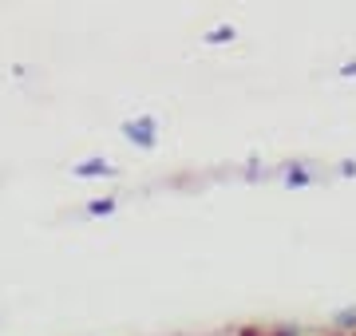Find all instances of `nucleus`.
<instances>
[{"instance_id":"1","label":"nucleus","mask_w":356,"mask_h":336,"mask_svg":"<svg viewBox=\"0 0 356 336\" xmlns=\"http://www.w3.org/2000/svg\"><path fill=\"white\" fill-rule=\"evenodd\" d=\"M123 139L139 151H154L159 146V119L154 115H135L123 123Z\"/></svg>"},{"instance_id":"2","label":"nucleus","mask_w":356,"mask_h":336,"mask_svg":"<svg viewBox=\"0 0 356 336\" xmlns=\"http://www.w3.org/2000/svg\"><path fill=\"white\" fill-rule=\"evenodd\" d=\"M281 182H285V190H305V186H313V182H317V174L309 170V162L293 158V162H285V167H281Z\"/></svg>"},{"instance_id":"3","label":"nucleus","mask_w":356,"mask_h":336,"mask_svg":"<svg viewBox=\"0 0 356 336\" xmlns=\"http://www.w3.org/2000/svg\"><path fill=\"white\" fill-rule=\"evenodd\" d=\"M72 174H76V178H115L119 167H111L107 158H88V162H76Z\"/></svg>"},{"instance_id":"4","label":"nucleus","mask_w":356,"mask_h":336,"mask_svg":"<svg viewBox=\"0 0 356 336\" xmlns=\"http://www.w3.org/2000/svg\"><path fill=\"white\" fill-rule=\"evenodd\" d=\"M332 333L353 336L356 333V309H337V312H332Z\"/></svg>"},{"instance_id":"5","label":"nucleus","mask_w":356,"mask_h":336,"mask_svg":"<svg viewBox=\"0 0 356 336\" xmlns=\"http://www.w3.org/2000/svg\"><path fill=\"white\" fill-rule=\"evenodd\" d=\"M234 40H238V28L234 24H214L206 32V44H234Z\"/></svg>"},{"instance_id":"6","label":"nucleus","mask_w":356,"mask_h":336,"mask_svg":"<svg viewBox=\"0 0 356 336\" xmlns=\"http://www.w3.org/2000/svg\"><path fill=\"white\" fill-rule=\"evenodd\" d=\"M115 210H119V202H115V198H91V202H88L91 218H111Z\"/></svg>"},{"instance_id":"7","label":"nucleus","mask_w":356,"mask_h":336,"mask_svg":"<svg viewBox=\"0 0 356 336\" xmlns=\"http://www.w3.org/2000/svg\"><path fill=\"white\" fill-rule=\"evenodd\" d=\"M266 174H269V170L261 167V158H250V162H245V170H242V178H245V182H261Z\"/></svg>"},{"instance_id":"8","label":"nucleus","mask_w":356,"mask_h":336,"mask_svg":"<svg viewBox=\"0 0 356 336\" xmlns=\"http://www.w3.org/2000/svg\"><path fill=\"white\" fill-rule=\"evenodd\" d=\"M269 336H301V328H297V324H273Z\"/></svg>"},{"instance_id":"9","label":"nucleus","mask_w":356,"mask_h":336,"mask_svg":"<svg viewBox=\"0 0 356 336\" xmlns=\"http://www.w3.org/2000/svg\"><path fill=\"white\" fill-rule=\"evenodd\" d=\"M337 174L341 178H356V158H344L341 167H337Z\"/></svg>"},{"instance_id":"10","label":"nucleus","mask_w":356,"mask_h":336,"mask_svg":"<svg viewBox=\"0 0 356 336\" xmlns=\"http://www.w3.org/2000/svg\"><path fill=\"white\" fill-rule=\"evenodd\" d=\"M238 336H269V328H261V324H242Z\"/></svg>"},{"instance_id":"11","label":"nucleus","mask_w":356,"mask_h":336,"mask_svg":"<svg viewBox=\"0 0 356 336\" xmlns=\"http://www.w3.org/2000/svg\"><path fill=\"white\" fill-rule=\"evenodd\" d=\"M341 76H344V79H356V60H348V64L341 67Z\"/></svg>"},{"instance_id":"12","label":"nucleus","mask_w":356,"mask_h":336,"mask_svg":"<svg viewBox=\"0 0 356 336\" xmlns=\"http://www.w3.org/2000/svg\"><path fill=\"white\" fill-rule=\"evenodd\" d=\"M329 336H344V333H329Z\"/></svg>"}]
</instances>
